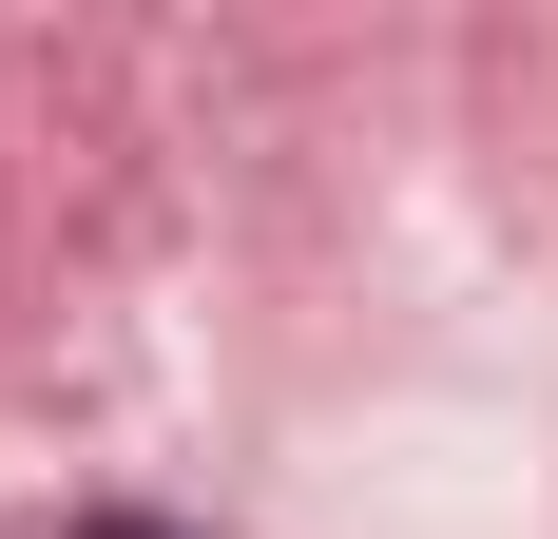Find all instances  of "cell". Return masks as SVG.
<instances>
[{
  "mask_svg": "<svg viewBox=\"0 0 558 539\" xmlns=\"http://www.w3.org/2000/svg\"><path fill=\"white\" fill-rule=\"evenodd\" d=\"M77 539H173V520H77Z\"/></svg>",
  "mask_w": 558,
  "mask_h": 539,
  "instance_id": "6da1fadb",
  "label": "cell"
}]
</instances>
